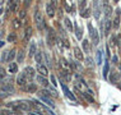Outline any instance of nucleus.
<instances>
[{"instance_id":"38","label":"nucleus","mask_w":121,"mask_h":115,"mask_svg":"<svg viewBox=\"0 0 121 115\" xmlns=\"http://www.w3.org/2000/svg\"><path fill=\"white\" fill-rule=\"evenodd\" d=\"M117 77H119V74L113 72V73H111V78H110V81L112 82V83H117V79H119Z\"/></svg>"},{"instance_id":"15","label":"nucleus","mask_w":121,"mask_h":115,"mask_svg":"<svg viewBox=\"0 0 121 115\" xmlns=\"http://www.w3.org/2000/svg\"><path fill=\"white\" fill-rule=\"evenodd\" d=\"M60 65H61V68H63V70H68V72H69L71 69L70 64L66 61V59H65V58H60Z\"/></svg>"},{"instance_id":"18","label":"nucleus","mask_w":121,"mask_h":115,"mask_svg":"<svg viewBox=\"0 0 121 115\" xmlns=\"http://www.w3.org/2000/svg\"><path fill=\"white\" fill-rule=\"evenodd\" d=\"M35 60L37 64H42V61H43V52L42 51H37L35 54Z\"/></svg>"},{"instance_id":"43","label":"nucleus","mask_w":121,"mask_h":115,"mask_svg":"<svg viewBox=\"0 0 121 115\" xmlns=\"http://www.w3.org/2000/svg\"><path fill=\"white\" fill-rule=\"evenodd\" d=\"M8 52L9 50H6L3 52V55H1V63H6V58H8Z\"/></svg>"},{"instance_id":"36","label":"nucleus","mask_w":121,"mask_h":115,"mask_svg":"<svg viewBox=\"0 0 121 115\" xmlns=\"http://www.w3.org/2000/svg\"><path fill=\"white\" fill-rule=\"evenodd\" d=\"M102 56H103V52L101 51V50H98L97 51V64L98 65L102 64Z\"/></svg>"},{"instance_id":"29","label":"nucleus","mask_w":121,"mask_h":115,"mask_svg":"<svg viewBox=\"0 0 121 115\" xmlns=\"http://www.w3.org/2000/svg\"><path fill=\"white\" fill-rule=\"evenodd\" d=\"M5 78H6V70L0 67V83H3L5 81Z\"/></svg>"},{"instance_id":"25","label":"nucleus","mask_w":121,"mask_h":115,"mask_svg":"<svg viewBox=\"0 0 121 115\" xmlns=\"http://www.w3.org/2000/svg\"><path fill=\"white\" fill-rule=\"evenodd\" d=\"M64 24H65V27H66L68 31H73V23H71V21L68 17L64 18Z\"/></svg>"},{"instance_id":"46","label":"nucleus","mask_w":121,"mask_h":115,"mask_svg":"<svg viewBox=\"0 0 121 115\" xmlns=\"http://www.w3.org/2000/svg\"><path fill=\"white\" fill-rule=\"evenodd\" d=\"M31 115H43V114H42V113H41V111H40V110H36V111H35V113H32Z\"/></svg>"},{"instance_id":"8","label":"nucleus","mask_w":121,"mask_h":115,"mask_svg":"<svg viewBox=\"0 0 121 115\" xmlns=\"http://www.w3.org/2000/svg\"><path fill=\"white\" fill-rule=\"evenodd\" d=\"M23 91L28 92V93H35V92H37L38 90H37V86H36L35 83H28L23 87Z\"/></svg>"},{"instance_id":"35","label":"nucleus","mask_w":121,"mask_h":115,"mask_svg":"<svg viewBox=\"0 0 121 115\" xmlns=\"http://www.w3.org/2000/svg\"><path fill=\"white\" fill-rule=\"evenodd\" d=\"M26 15H27V12H26V9H24V8H23V9H21V10L18 12V18L21 19V21L26 18Z\"/></svg>"},{"instance_id":"45","label":"nucleus","mask_w":121,"mask_h":115,"mask_svg":"<svg viewBox=\"0 0 121 115\" xmlns=\"http://www.w3.org/2000/svg\"><path fill=\"white\" fill-rule=\"evenodd\" d=\"M43 110L46 111V114H47V115H56L55 113H52V111H51L50 109H48V107H46V109H43Z\"/></svg>"},{"instance_id":"2","label":"nucleus","mask_w":121,"mask_h":115,"mask_svg":"<svg viewBox=\"0 0 121 115\" xmlns=\"http://www.w3.org/2000/svg\"><path fill=\"white\" fill-rule=\"evenodd\" d=\"M88 29H89V35H91V37H92L93 45H94V46H97V45H98V42H99V36H98L97 31H96V28H94L93 26H92V23H88Z\"/></svg>"},{"instance_id":"49","label":"nucleus","mask_w":121,"mask_h":115,"mask_svg":"<svg viewBox=\"0 0 121 115\" xmlns=\"http://www.w3.org/2000/svg\"><path fill=\"white\" fill-rule=\"evenodd\" d=\"M119 1H120V0H113V3H115V4H117Z\"/></svg>"},{"instance_id":"34","label":"nucleus","mask_w":121,"mask_h":115,"mask_svg":"<svg viewBox=\"0 0 121 115\" xmlns=\"http://www.w3.org/2000/svg\"><path fill=\"white\" fill-rule=\"evenodd\" d=\"M15 40H17V35H15L14 32H12V33L8 35V38H6V41H8V42H14Z\"/></svg>"},{"instance_id":"50","label":"nucleus","mask_w":121,"mask_h":115,"mask_svg":"<svg viewBox=\"0 0 121 115\" xmlns=\"http://www.w3.org/2000/svg\"><path fill=\"white\" fill-rule=\"evenodd\" d=\"M3 45H4V42H3V41H0V46H3Z\"/></svg>"},{"instance_id":"37","label":"nucleus","mask_w":121,"mask_h":115,"mask_svg":"<svg viewBox=\"0 0 121 115\" xmlns=\"http://www.w3.org/2000/svg\"><path fill=\"white\" fill-rule=\"evenodd\" d=\"M84 60L87 61V65H88V68H94V63H93V59L92 58H84Z\"/></svg>"},{"instance_id":"14","label":"nucleus","mask_w":121,"mask_h":115,"mask_svg":"<svg viewBox=\"0 0 121 115\" xmlns=\"http://www.w3.org/2000/svg\"><path fill=\"white\" fill-rule=\"evenodd\" d=\"M37 82L41 84V86H43V87H48V79L45 75H41V74H38V77H37Z\"/></svg>"},{"instance_id":"48","label":"nucleus","mask_w":121,"mask_h":115,"mask_svg":"<svg viewBox=\"0 0 121 115\" xmlns=\"http://www.w3.org/2000/svg\"><path fill=\"white\" fill-rule=\"evenodd\" d=\"M117 87H119V90L121 91V83H117Z\"/></svg>"},{"instance_id":"31","label":"nucleus","mask_w":121,"mask_h":115,"mask_svg":"<svg viewBox=\"0 0 121 115\" xmlns=\"http://www.w3.org/2000/svg\"><path fill=\"white\" fill-rule=\"evenodd\" d=\"M108 70H110V64H108V61H106V63H104V67H103V78H107Z\"/></svg>"},{"instance_id":"41","label":"nucleus","mask_w":121,"mask_h":115,"mask_svg":"<svg viewBox=\"0 0 121 115\" xmlns=\"http://www.w3.org/2000/svg\"><path fill=\"white\" fill-rule=\"evenodd\" d=\"M47 90L50 91V93H51V95H54V96H57V91H56V87H55V86L48 87Z\"/></svg>"},{"instance_id":"51","label":"nucleus","mask_w":121,"mask_h":115,"mask_svg":"<svg viewBox=\"0 0 121 115\" xmlns=\"http://www.w3.org/2000/svg\"><path fill=\"white\" fill-rule=\"evenodd\" d=\"M1 13H3V8H0V15H1Z\"/></svg>"},{"instance_id":"11","label":"nucleus","mask_w":121,"mask_h":115,"mask_svg":"<svg viewBox=\"0 0 121 115\" xmlns=\"http://www.w3.org/2000/svg\"><path fill=\"white\" fill-rule=\"evenodd\" d=\"M46 13H47V15L50 18L52 17H55V5H54V3H48V4L46 5Z\"/></svg>"},{"instance_id":"27","label":"nucleus","mask_w":121,"mask_h":115,"mask_svg":"<svg viewBox=\"0 0 121 115\" xmlns=\"http://www.w3.org/2000/svg\"><path fill=\"white\" fill-rule=\"evenodd\" d=\"M18 72V64L17 63H9V73H17Z\"/></svg>"},{"instance_id":"24","label":"nucleus","mask_w":121,"mask_h":115,"mask_svg":"<svg viewBox=\"0 0 121 115\" xmlns=\"http://www.w3.org/2000/svg\"><path fill=\"white\" fill-rule=\"evenodd\" d=\"M1 90L6 91L8 93H13V92H14V87H13L12 83H6V84H4V86L1 87Z\"/></svg>"},{"instance_id":"21","label":"nucleus","mask_w":121,"mask_h":115,"mask_svg":"<svg viewBox=\"0 0 121 115\" xmlns=\"http://www.w3.org/2000/svg\"><path fill=\"white\" fill-rule=\"evenodd\" d=\"M60 77L63 78L64 81H66V82H69L71 78H70V73L68 70H60Z\"/></svg>"},{"instance_id":"42","label":"nucleus","mask_w":121,"mask_h":115,"mask_svg":"<svg viewBox=\"0 0 121 115\" xmlns=\"http://www.w3.org/2000/svg\"><path fill=\"white\" fill-rule=\"evenodd\" d=\"M0 115H12L10 109H1L0 110Z\"/></svg>"},{"instance_id":"10","label":"nucleus","mask_w":121,"mask_h":115,"mask_svg":"<svg viewBox=\"0 0 121 115\" xmlns=\"http://www.w3.org/2000/svg\"><path fill=\"white\" fill-rule=\"evenodd\" d=\"M36 70L38 72V74H41V75H45V77H47V74H48V70H47V68L45 67L43 64H37V67H36Z\"/></svg>"},{"instance_id":"20","label":"nucleus","mask_w":121,"mask_h":115,"mask_svg":"<svg viewBox=\"0 0 121 115\" xmlns=\"http://www.w3.org/2000/svg\"><path fill=\"white\" fill-rule=\"evenodd\" d=\"M12 26H13V28H14V29H19L22 27V21L19 18H14L12 21Z\"/></svg>"},{"instance_id":"26","label":"nucleus","mask_w":121,"mask_h":115,"mask_svg":"<svg viewBox=\"0 0 121 115\" xmlns=\"http://www.w3.org/2000/svg\"><path fill=\"white\" fill-rule=\"evenodd\" d=\"M40 98H41V101H43V102L46 104V105H48V106H51L52 109H55V104L52 102V100H51L50 97H40Z\"/></svg>"},{"instance_id":"3","label":"nucleus","mask_w":121,"mask_h":115,"mask_svg":"<svg viewBox=\"0 0 121 115\" xmlns=\"http://www.w3.org/2000/svg\"><path fill=\"white\" fill-rule=\"evenodd\" d=\"M120 14H121V10H120V8H117L116 12H115V18H113V22H112V27L115 28V29H117V28L120 27V23H121Z\"/></svg>"},{"instance_id":"4","label":"nucleus","mask_w":121,"mask_h":115,"mask_svg":"<svg viewBox=\"0 0 121 115\" xmlns=\"http://www.w3.org/2000/svg\"><path fill=\"white\" fill-rule=\"evenodd\" d=\"M27 79H28V78L26 77V75H24V73L22 72V73L19 74L17 78H15V82H17V84H18V86H21V87H24L26 84H27Z\"/></svg>"},{"instance_id":"22","label":"nucleus","mask_w":121,"mask_h":115,"mask_svg":"<svg viewBox=\"0 0 121 115\" xmlns=\"http://www.w3.org/2000/svg\"><path fill=\"white\" fill-rule=\"evenodd\" d=\"M89 41L88 40H83L82 41V51H84V52H89Z\"/></svg>"},{"instance_id":"16","label":"nucleus","mask_w":121,"mask_h":115,"mask_svg":"<svg viewBox=\"0 0 121 115\" xmlns=\"http://www.w3.org/2000/svg\"><path fill=\"white\" fill-rule=\"evenodd\" d=\"M103 13H104V17H106V19H110L111 14H112V8L107 4V5H103Z\"/></svg>"},{"instance_id":"13","label":"nucleus","mask_w":121,"mask_h":115,"mask_svg":"<svg viewBox=\"0 0 121 115\" xmlns=\"http://www.w3.org/2000/svg\"><path fill=\"white\" fill-rule=\"evenodd\" d=\"M15 56H17V50H15V49H12V50H9V52H8V58H6V63H12V61L15 59Z\"/></svg>"},{"instance_id":"6","label":"nucleus","mask_w":121,"mask_h":115,"mask_svg":"<svg viewBox=\"0 0 121 115\" xmlns=\"http://www.w3.org/2000/svg\"><path fill=\"white\" fill-rule=\"evenodd\" d=\"M73 51H74V58L77 59L78 61H83V60H84V55H83V51H82V49H80V47L75 46Z\"/></svg>"},{"instance_id":"47","label":"nucleus","mask_w":121,"mask_h":115,"mask_svg":"<svg viewBox=\"0 0 121 115\" xmlns=\"http://www.w3.org/2000/svg\"><path fill=\"white\" fill-rule=\"evenodd\" d=\"M108 4V0H103V5H107Z\"/></svg>"},{"instance_id":"30","label":"nucleus","mask_w":121,"mask_h":115,"mask_svg":"<svg viewBox=\"0 0 121 115\" xmlns=\"http://www.w3.org/2000/svg\"><path fill=\"white\" fill-rule=\"evenodd\" d=\"M82 36H83V31H82V28L77 27V28H75V37H77L78 40H82Z\"/></svg>"},{"instance_id":"12","label":"nucleus","mask_w":121,"mask_h":115,"mask_svg":"<svg viewBox=\"0 0 121 115\" xmlns=\"http://www.w3.org/2000/svg\"><path fill=\"white\" fill-rule=\"evenodd\" d=\"M54 41H56V36H55L52 29H48V32H47V44L51 46V45H54Z\"/></svg>"},{"instance_id":"44","label":"nucleus","mask_w":121,"mask_h":115,"mask_svg":"<svg viewBox=\"0 0 121 115\" xmlns=\"http://www.w3.org/2000/svg\"><path fill=\"white\" fill-rule=\"evenodd\" d=\"M31 1H32V0H24V1H23V8L26 9V10H27V9L29 8V5H31Z\"/></svg>"},{"instance_id":"28","label":"nucleus","mask_w":121,"mask_h":115,"mask_svg":"<svg viewBox=\"0 0 121 115\" xmlns=\"http://www.w3.org/2000/svg\"><path fill=\"white\" fill-rule=\"evenodd\" d=\"M31 36H32V27H27L24 32V41H29Z\"/></svg>"},{"instance_id":"53","label":"nucleus","mask_w":121,"mask_h":115,"mask_svg":"<svg viewBox=\"0 0 121 115\" xmlns=\"http://www.w3.org/2000/svg\"><path fill=\"white\" fill-rule=\"evenodd\" d=\"M68 1H71V0H68Z\"/></svg>"},{"instance_id":"33","label":"nucleus","mask_w":121,"mask_h":115,"mask_svg":"<svg viewBox=\"0 0 121 115\" xmlns=\"http://www.w3.org/2000/svg\"><path fill=\"white\" fill-rule=\"evenodd\" d=\"M110 45L112 46V47H116L117 46V36H111V38H110Z\"/></svg>"},{"instance_id":"1","label":"nucleus","mask_w":121,"mask_h":115,"mask_svg":"<svg viewBox=\"0 0 121 115\" xmlns=\"http://www.w3.org/2000/svg\"><path fill=\"white\" fill-rule=\"evenodd\" d=\"M35 23H36V27H37L40 31H43L46 28V22H45V18L42 15V13L38 10V8L36 6L35 9Z\"/></svg>"},{"instance_id":"52","label":"nucleus","mask_w":121,"mask_h":115,"mask_svg":"<svg viewBox=\"0 0 121 115\" xmlns=\"http://www.w3.org/2000/svg\"><path fill=\"white\" fill-rule=\"evenodd\" d=\"M120 45H121V38H120Z\"/></svg>"},{"instance_id":"23","label":"nucleus","mask_w":121,"mask_h":115,"mask_svg":"<svg viewBox=\"0 0 121 115\" xmlns=\"http://www.w3.org/2000/svg\"><path fill=\"white\" fill-rule=\"evenodd\" d=\"M15 59H17L18 63H23V61H24V50H23V49H21V50H19V52L17 54Z\"/></svg>"},{"instance_id":"40","label":"nucleus","mask_w":121,"mask_h":115,"mask_svg":"<svg viewBox=\"0 0 121 115\" xmlns=\"http://www.w3.org/2000/svg\"><path fill=\"white\" fill-rule=\"evenodd\" d=\"M80 14H82V17H83V18H88V17H89V14H91V10L88 8H86L83 12L80 13Z\"/></svg>"},{"instance_id":"32","label":"nucleus","mask_w":121,"mask_h":115,"mask_svg":"<svg viewBox=\"0 0 121 115\" xmlns=\"http://www.w3.org/2000/svg\"><path fill=\"white\" fill-rule=\"evenodd\" d=\"M87 8V0H79V12L82 13Z\"/></svg>"},{"instance_id":"17","label":"nucleus","mask_w":121,"mask_h":115,"mask_svg":"<svg viewBox=\"0 0 121 115\" xmlns=\"http://www.w3.org/2000/svg\"><path fill=\"white\" fill-rule=\"evenodd\" d=\"M36 52H37V45H36L35 41H32V42H31V46H29L28 55H29V56H35Z\"/></svg>"},{"instance_id":"9","label":"nucleus","mask_w":121,"mask_h":115,"mask_svg":"<svg viewBox=\"0 0 121 115\" xmlns=\"http://www.w3.org/2000/svg\"><path fill=\"white\" fill-rule=\"evenodd\" d=\"M111 28H112V23L110 22V19H106V22L103 23V35L104 36H108Z\"/></svg>"},{"instance_id":"5","label":"nucleus","mask_w":121,"mask_h":115,"mask_svg":"<svg viewBox=\"0 0 121 115\" xmlns=\"http://www.w3.org/2000/svg\"><path fill=\"white\" fill-rule=\"evenodd\" d=\"M60 84H61V87H63V91H64V93L68 96V98H69V100H71V101H75V100H77L74 95H73V93H71V92L69 91V88H68L66 86H65L64 81H61V79H60Z\"/></svg>"},{"instance_id":"19","label":"nucleus","mask_w":121,"mask_h":115,"mask_svg":"<svg viewBox=\"0 0 121 115\" xmlns=\"http://www.w3.org/2000/svg\"><path fill=\"white\" fill-rule=\"evenodd\" d=\"M37 93H38V96H40V97H51L50 91H48V90H45V88H41V90H38Z\"/></svg>"},{"instance_id":"7","label":"nucleus","mask_w":121,"mask_h":115,"mask_svg":"<svg viewBox=\"0 0 121 115\" xmlns=\"http://www.w3.org/2000/svg\"><path fill=\"white\" fill-rule=\"evenodd\" d=\"M23 73H24V75L27 78H35V73H36V70H35V68L33 67H31V65H29V67H26L24 68V70H23Z\"/></svg>"},{"instance_id":"39","label":"nucleus","mask_w":121,"mask_h":115,"mask_svg":"<svg viewBox=\"0 0 121 115\" xmlns=\"http://www.w3.org/2000/svg\"><path fill=\"white\" fill-rule=\"evenodd\" d=\"M9 95H10V93H8L6 91H4V90H1V88H0V100H3V98H6V97L9 96Z\"/></svg>"}]
</instances>
